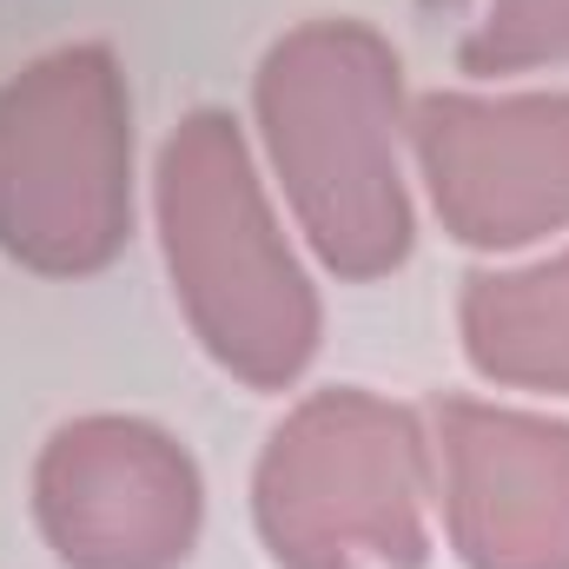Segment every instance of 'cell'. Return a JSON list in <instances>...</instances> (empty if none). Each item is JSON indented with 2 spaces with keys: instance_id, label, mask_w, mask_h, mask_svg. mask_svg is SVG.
I'll return each instance as SVG.
<instances>
[{
  "instance_id": "3",
  "label": "cell",
  "mask_w": 569,
  "mask_h": 569,
  "mask_svg": "<svg viewBox=\"0 0 569 569\" xmlns=\"http://www.w3.org/2000/svg\"><path fill=\"white\" fill-rule=\"evenodd\" d=\"M252 530L272 569H425L437 550L430 418L371 385L298 391L252 463Z\"/></svg>"
},
{
  "instance_id": "9",
  "label": "cell",
  "mask_w": 569,
  "mask_h": 569,
  "mask_svg": "<svg viewBox=\"0 0 569 569\" xmlns=\"http://www.w3.org/2000/svg\"><path fill=\"white\" fill-rule=\"evenodd\" d=\"M569 67V0H483L457 40V73L470 87H510L523 73Z\"/></svg>"
},
{
  "instance_id": "7",
  "label": "cell",
  "mask_w": 569,
  "mask_h": 569,
  "mask_svg": "<svg viewBox=\"0 0 569 569\" xmlns=\"http://www.w3.org/2000/svg\"><path fill=\"white\" fill-rule=\"evenodd\" d=\"M437 537L463 569H569V418L530 398H437Z\"/></svg>"
},
{
  "instance_id": "2",
  "label": "cell",
  "mask_w": 569,
  "mask_h": 569,
  "mask_svg": "<svg viewBox=\"0 0 569 569\" xmlns=\"http://www.w3.org/2000/svg\"><path fill=\"white\" fill-rule=\"evenodd\" d=\"M179 325L239 391L284 398L325 351V291L232 107H186L146 172Z\"/></svg>"
},
{
  "instance_id": "4",
  "label": "cell",
  "mask_w": 569,
  "mask_h": 569,
  "mask_svg": "<svg viewBox=\"0 0 569 569\" xmlns=\"http://www.w3.org/2000/svg\"><path fill=\"white\" fill-rule=\"evenodd\" d=\"M140 232L133 87L107 40H60L0 80V259L100 279Z\"/></svg>"
},
{
  "instance_id": "8",
  "label": "cell",
  "mask_w": 569,
  "mask_h": 569,
  "mask_svg": "<svg viewBox=\"0 0 569 569\" xmlns=\"http://www.w3.org/2000/svg\"><path fill=\"white\" fill-rule=\"evenodd\" d=\"M457 351L497 398L569 405V239L477 266L457 291Z\"/></svg>"
},
{
  "instance_id": "6",
  "label": "cell",
  "mask_w": 569,
  "mask_h": 569,
  "mask_svg": "<svg viewBox=\"0 0 569 569\" xmlns=\"http://www.w3.org/2000/svg\"><path fill=\"white\" fill-rule=\"evenodd\" d=\"M27 510L60 569H186L206 537V470L159 418L80 411L40 437Z\"/></svg>"
},
{
  "instance_id": "5",
  "label": "cell",
  "mask_w": 569,
  "mask_h": 569,
  "mask_svg": "<svg viewBox=\"0 0 569 569\" xmlns=\"http://www.w3.org/2000/svg\"><path fill=\"white\" fill-rule=\"evenodd\" d=\"M411 179L450 246L523 259L569 239V87H430Z\"/></svg>"
},
{
  "instance_id": "1",
  "label": "cell",
  "mask_w": 569,
  "mask_h": 569,
  "mask_svg": "<svg viewBox=\"0 0 569 569\" xmlns=\"http://www.w3.org/2000/svg\"><path fill=\"white\" fill-rule=\"evenodd\" d=\"M252 152L311 266L378 284L418 252L405 53L358 13H311L252 67Z\"/></svg>"
}]
</instances>
